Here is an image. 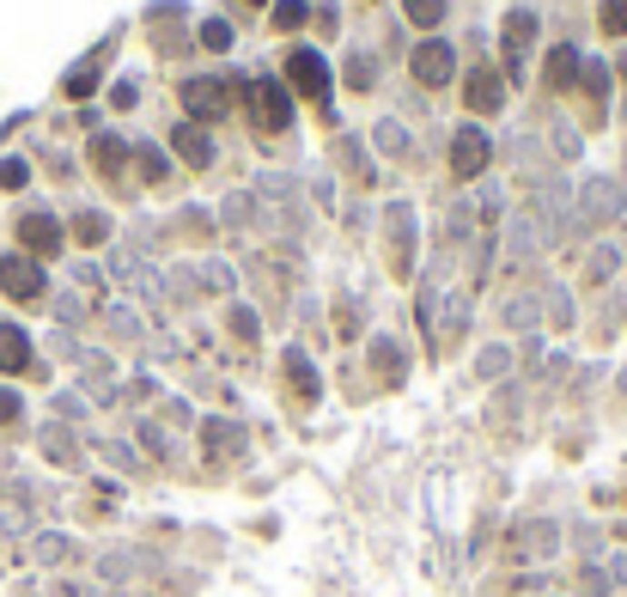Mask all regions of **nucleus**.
Listing matches in <instances>:
<instances>
[{
	"label": "nucleus",
	"mask_w": 627,
	"mask_h": 597,
	"mask_svg": "<svg viewBox=\"0 0 627 597\" xmlns=\"http://www.w3.org/2000/svg\"><path fill=\"white\" fill-rule=\"evenodd\" d=\"M286 74H293V85H299L304 98L323 104V116H329V62H323V55H317V49H293Z\"/></svg>",
	"instance_id": "f257e3e1"
},
{
	"label": "nucleus",
	"mask_w": 627,
	"mask_h": 597,
	"mask_svg": "<svg viewBox=\"0 0 627 597\" xmlns=\"http://www.w3.org/2000/svg\"><path fill=\"white\" fill-rule=\"evenodd\" d=\"M250 116L263 128H286L293 123V104H286V92L274 80H250Z\"/></svg>",
	"instance_id": "f03ea898"
},
{
	"label": "nucleus",
	"mask_w": 627,
	"mask_h": 597,
	"mask_svg": "<svg viewBox=\"0 0 627 597\" xmlns=\"http://www.w3.org/2000/svg\"><path fill=\"white\" fill-rule=\"evenodd\" d=\"M0 293H6V299H37L43 268L31 263V256H6V263H0Z\"/></svg>",
	"instance_id": "7ed1b4c3"
},
{
	"label": "nucleus",
	"mask_w": 627,
	"mask_h": 597,
	"mask_svg": "<svg viewBox=\"0 0 627 597\" xmlns=\"http://www.w3.org/2000/svg\"><path fill=\"white\" fill-rule=\"evenodd\" d=\"M408 67H414V80H421V85H445L451 74H457V55L433 37V43H421V49H414V62H408Z\"/></svg>",
	"instance_id": "20e7f679"
},
{
	"label": "nucleus",
	"mask_w": 627,
	"mask_h": 597,
	"mask_svg": "<svg viewBox=\"0 0 627 597\" xmlns=\"http://www.w3.org/2000/svg\"><path fill=\"white\" fill-rule=\"evenodd\" d=\"M530 43H536V13H506V67L518 74L524 67V55H530Z\"/></svg>",
	"instance_id": "39448f33"
},
{
	"label": "nucleus",
	"mask_w": 627,
	"mask_h": 597,
	"mask_svg": "<svg viewBox=\"0 0 627 597\" xmlns=\"http://www.w3.org/2000/svg\"><path fill=\"white\" fill-rule=\"evenodd\" d=\"M482 165H487V134L482 128H463V134L451 141V171H457V177H475Z\"/></svg>",
	"instance_id": "423d86ee"
},
{
	"label": "nucleus",
	"mask_w": 627,
	"mask_h": 597,
	"mask_svg": "<svg viewBox=\"0 0 627 597\" xmlns=\"http://www.w3.org/2000/svg\"><path fill=\"white\" fill-rule=\"evenodd\" d=\"M19 244L37 250V256H55V250H61V226L49 220V214H25V220H19Z\"/></svg>",
	"instance_id": "0eeeda50"
},
{
	"label": "nucleus",
	"mask_w": 627,
	"mask_h": 597,
	"mask_svg": "<svg viewBox=\"0 0 627 597\" xmlns=\"http://www.w3.org/2000/svg\"><path fill=\"white\" fill-rule=\"evenodd\" d=\"M463 104H469V110H482V116H493V110L506 104V85L493 80L487 67H475V74H469V85H463Z\"/></svg>",
	"instance_id": "6e6552de"
},
{
	"label": "nucleus",
	"mask_w": 627,
	"mask_h": 597,
	"mask_svg": "<svg viewBox=\"0 0 627 597\" xmlns=\"http://www.w3.org/2000/svg\"><path fill=\"white\" fill-rule=\"evenodd\" d=\"M225 85L220 80H183V110H195V116H220L225 110Z\"/></svg>",
	"instance_id": "1a4fd4ad"
},
{
	"label": "nucleus",
	"mask_w": 627,
	"mask_h": 597,
	"mask_svg": "<svg viewBox=\"0 0 627 597\" xmlns=\"http://www.w3.org/2000/svg\"><path fill=\"white\" fill-rule=\"evenodd\" d=\"M171 146H177V153H183V159H189L195 171H202V165H214V141H207V134H202L195 123H177V134H171Z\"/></svg>",
	"instance_id": "9d476101"
},
{
	"label": "nucleus",
	"mask_w": 627,
	"mask_h": 597,
	"mask_svg": "<svg viewBox=\"0 0 627 597\" xmlns=\"http://www.w3.org/2000/svg\"><path fill=\"white\" fill-rule=\"evenodd\" d=\"M25 366H31V342H25V330L0 323V372H25Z\"/></svg>",
	"instance_id": "9b49d317"
},
{
	"label": "nucleus",
	"mask_w": 627,
	"mask_h": 597,
	"mask_svg": "<svg viewBox=\"0 0 627 597\" xmlns=\"http://www.w3.org/2000/svg\"><path fill=\"white\" fill-rule=\"evenodd\" d=\"M579 80V49L561 43V49H548V85H572Z\"/></svg>",
	"instance_id": "f8f14e48"
},
{
	"label": "nucleus",
	"mask_w": 627,
	"mask_h": 597,
	"mask_svg": "<svg viewBox=\"0 0 627 597\" xmlns=\"http://www.w3.org/2000/svg\"><path fill=\"white\" fill-rule=\"evenodd\" d=\"M92 159H98V171H104V177H116V171L128 165V146H122L116 134H98V141H92Z\"/></svg>",
	"instance_id": "ddd939ff"
},
{
	"label": "nucleus",
	"mask_w": 627,
	"mask_h": 597,
	"mask_svg": "<svg viewBox=\"0 0 627 597\" xmlns=\"http://www.w3.org/2000/svg\"><path fill=\"white\" fill-rule=\"evenodd\" d=\"M286 378H293V391H299L304 403L317 396V372H311V360H304V353H286Z\"/></svg>",
	"instance_id": "4468645a"
},
{
	"label": "nucleus",
	"mask_w": 627,
	"mask_h": 597,
	"mask_svg": "<svg viewBox=\"0 0 627 597\" xmlns=\"http://www.w3.org/2000/svg\"><path fill=\"white\" fill-rule=\"evenodd\" d=\"M403 6H408V19H414V25H439V19H445V0H403Z\"/></svg>",
	"instance_id": "2eb2a0df"
},
{
	"label": "nucleus",
	"mask_w": 627,
	"mask_h": 597,
	"mask_svg": "<svg viewBox=\"0 0 627 597\" xmlns=\"http://www.w3.org/2000/svg\"><path fill=\"white\" fill-rule=\"evenodd\" d=\"M603 31L609 37H627V0H603Z\"/></svg>",
	"instance_id": "dca6fc26"
},
{
	"label": "nucleus",
	"mask_w": 627,
	"mask_h": 597,
	"mask_svg": "<svg viewBox=\"0 0 627 597\" xmlns=\"http://www.w3.org/2000/svg\"><path fill=\"white\" fill-rule=\"evenodd\" d=\"M299 19H304V0H274V25L281 31H299Z\"/></svg>",
	"instance_id": "f3484780"
},
{
	"label": "nucleus",
	"mask_w": 627,
	"mask_h": 597,
	"mask_svg": "<svg viewBox=\"0 0 627 597\" xmlns=\"http://www.w3.org/2000/svg\"><path fill=\"white\" fill-rule=\"evenodd\" d=\"M0 184H6V189H25V184H31V165H25V159H6V165H0Z\"/></svg>",
	"instance_id": "a211bd4d"
},
{
	"label": "nucleus",
	"mask_w": 627,
	"mask_h": 597,
	"mask_svg": "<svg viewBox=\"0 0 627 597\" xmlns=\"http://www.w3.org/2000/svg\"><path fill=\"white\" fill-rule=\"evenodd\" d=\"M74 232H80V244H98L110 226H104V214H80V226H74Z\"/></svg>",
	"instance_id": "6ab92c4d"
},
{
	"label": "nucleus",
	"mask_w": 627,
	"mask_h": 597,
	"mask_svg": "<svg viewBox=\"0 0 627 597\" xmlns=\"http://www.w3.org/2000/svg\"><path fill=\"white\" fill-rule=\"evenodd\" d=\"M202 43H207V49H232V25H220V19H214V25L202 31Z\"/></svg>",
	"instance_id": "aec40b11"
},
{
	"label": "nucleus",
	"mask_w": 627,
	"mask_h": 597,
	"mask_svg": "<svg viewBox=\"0 0 627 597\" xmlns=\"http://www.w3.org/2000/svg\"><path fill=\"white\" fill-rule=\"evenodd\" d=\"M92 85H98V74H92V67H80V74H74V80H67V98H85V92H92Z\"/></svg>",
	"instance_id": "412c9836"
},
{
	"label": "nucleus",
	"mask_w": 627,
	"mask_h": 597,
	"mask_svg": "<svg viewBox=\"0 0 627 597\" xmlns=\"http://www.w3.org/2000/svg\"><path fill=\"white\" fill-rule=\"evenodd\" d=\"M6 421H19V396L13 391H0V427H6Z\"/></svg>",
	"instance_id": "4be33fe9"
},
{
	"label": "nucleus",
	"mask_w": 627,
	"mask_h": 597,
	"mask_svg": "<svg viewBox=\"0 0 627 597\" xmlns=\"http://www.w3.org/2000/svg\"><path fill=\"white\" fill-rule=\"evenodd\" d=\"M141 165H146V177H164V159L153 153V146H141Z\"/></svg>",
	"instance_id": "5701e85b"
}]
</instances>
